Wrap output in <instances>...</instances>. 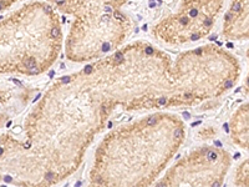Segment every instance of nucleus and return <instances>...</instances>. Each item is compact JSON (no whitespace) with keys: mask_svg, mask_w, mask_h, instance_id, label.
<instances>
[{"mask_svg":"<svg viewBox=\"0 0 249 187\" xmlns=\"http://www.w3.org/2000/svg\"><path fill=\"white\" fill-rule=\"evenodd\" d=\"M221 6L222 0H183L178 12L156 26V34L170 43L198 40L211 30Z\"/></svg>","mask_w":249,"mask_h":187,"instance_id":"nucleus-1","label":"nucleus"},{"mask_svg":"<svg viewBox=\"0 0 249 187\" xmlns=\"http://www.w3.org/2000/svg\"><path fill=\"white\" fill-rule=\"evenodd\" d=\"M56 25L50 6H25L8 18H0V69L8 66L10 55L45 29Z\"/></svg>","mask_w":249,"mask_h":187,"instance_id":"nucleus-2","label":"nucleus"},{"mask_svg":"<svg viewBox=\"0 0 249 187\" xmlns=\"http://www.w3.org/2000/svg\"><path fill=\"white\" fill-rule=\"evenodd\" d=\"M224 33L233 37L248 35V0H233L226 15Z\"/></svg>","mask_w":249,"mask_h":187,"instance_id":"nucleus-3","label":"nucleus"},{"mask_svg":"<svg viewBox=\"0 0 249 187\" xmlns=\"http://www.w3.org/2000/svg\"><path fill=\"white\" fill-rule=\"evenodd\" d=\"M23 65L29 70H31V69L36 68V60L34 56H28L23 60Z\"/></svg>","mask_w":249,"mask_h":187,"instance_id":"nucleus-4","label":"nucleus"},{"mask_svg":"<svg viewBox=\"0 0 249 187\" xmlns=\"http://www.w3.org/2000/svg\"><path fill=\"white\" fill-rule=\"evenodd\" d=\"M17 1L18 0H0V13L10 8V6H12L13 4L17 3Z\"/></svg>","mask_w":249,"mask_h":187,"instance_id":"nucleus-5","label":"nucleus"},{"mask_svg":"<svg viewBox=\"0 0 249 187\" xmlns=\"http://www.w3.org/2000/svg\"><path fill=\"white\" fill-rule=\"evenodd\" d=\"M156 122H157V117H156V116H151L150 119H148L147 125H148V126H152V125H155Z\"/></svg>","mask_w":249,"mask_h":187,"instance_id":"nucleus-6","label":"nucleus"},{"mask_svg":"<svg viewBox=\"0 0 249 187\" xmlns=\"http://www.w3.org/2000/svg\"><path fill=\"white\" fill-rule=\"evenodd\" d=\"M217 159V153L213 152V151H211V152H208V160H211V161H213V160Z\"/></svg>","mask_w":249,"mask_h":187,"instance_id":"nucleus-7","label":"nucleus"},{"mask_svg":"<svg viewBox=\"0 0 249 187\" xmlns=\"http://www.w3.org/2000/svg\"><path fill=\"white\" fill-rule=\"evenodd\" d=\"M175 136L176 137H182V136H183V131H182L181 129H177V130L175 131Z\"/></svg>","mask_w":249,"mask_h":187,"instance_id":"nucleus-8","label":"nucleus"},{"mask_svg":"<svg viewBox=\"0 0 249 187\" xmlns=\"http://www.w3.org/2000/svg\"><path fill=\"white\" fill-rule=\"evenodd\" d=\"M45 179L48 180V181H53V180H54V173H48V175L45 176Z\"/></svg>","mask_w":249,"mask_h":187,"instance_id":"nucleus-9","label":"nucleus"},{"mask_svg":"<svg viewBox=\"0 0 249 187\" xmlns=\"http://www.w3.org/2000/svg\"><path fill=\"white\" fill-rule=\"evenodd\" d=\"M159 104H160V105H163V104H166V99H164V97H162V99H160Z\"/></svg>","mask_w":249,"mask_h":187,"instance_id":"nucleus-10","label":"nucleus"},{"mask_svg":"<svg viewBox=\"0 0 249 187\" xmlns=\"http://www.w3.org/2000/svg\"><path fill=\"white\" fill-rule=\"evenodd\" d=\"M91 71H92V68H91V66H88V68L85 69V74H89Z\"/></svg>","mask_w":249,"mask_h":187,"instance_id":"nucleus-11","label":"nucleus"},{"mask_svg":"<svg viewBox=\"0 0 249 187\" xmlns=\"http://www.w3.org/2000/svg\"><path fill=\"white\" fill-rule=\"evenodd\" d=\"M184 96H186L187 99H191V96H192V95H191V94H186V95H184Z\"/></svg>","mask_w":249,"mask_h":187,"instance_id":"nucleus-12","label":"nucleus"}]
</instances>
